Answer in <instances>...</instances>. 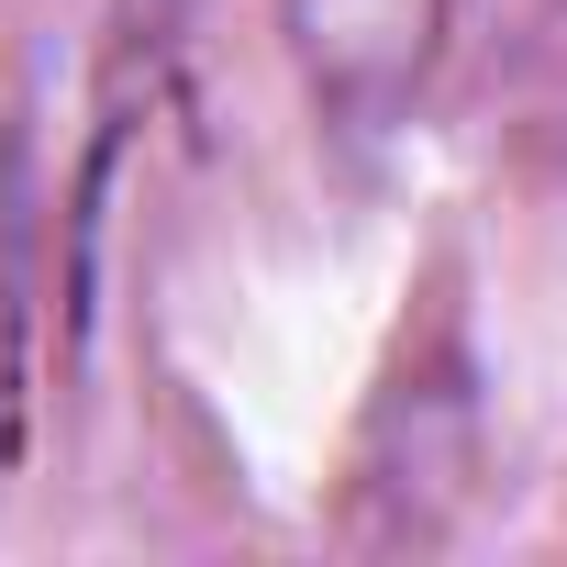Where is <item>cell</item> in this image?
I'll return each instance as SVG.
<instances>
[{
    "instance_id": "6da1fadb",
    "label": "cell",
    "mask_w": 567,
    "mask_h": 567,
    "mask_svg": "<svg viewBox=\"0 0 567 567\" xmlns=\"http://www.w3.org/2000/svg\"><path fill=\"white\" fill-rule=\"evenodd\" d=\"M445 12H456V0H290V45H301L312 101L334 123L379 134L423 90V68L445 45Z\"/></svg>"
}]
</instances>
